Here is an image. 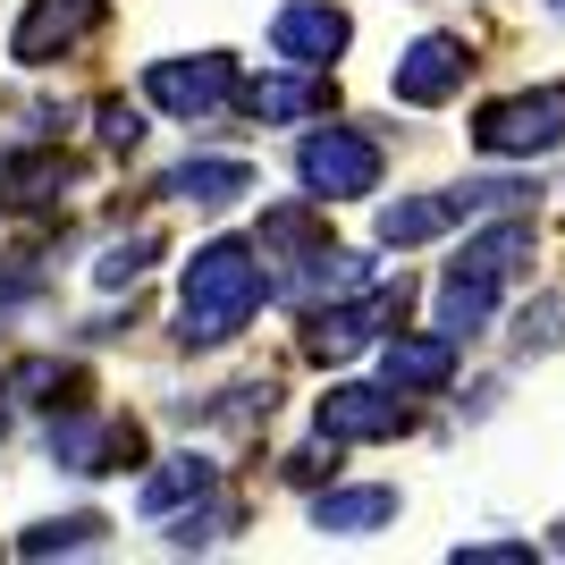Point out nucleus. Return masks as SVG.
<instances>
[{
  "instance_id": "obj_1",
  "label": "nucleus",
  "mask_w": 565,
  "mask_h": 565,
  "mask_svg": "<svg viewBox=\"0 0 565 565\" xmlns=\"http://www.w3.org/2000/svg\"><path fill=\"white\" fill-rule=\"evenodd\" d=\"M270 296V270H262L254 245H236V236H212L203 254L186 262V279H178V321H186V347H228L245 321L262 312Z\"/></svg>"
},
{
  "instance_id": "obj_2",
  "label": "nucleus",
  "mask_w": 565,
  "mask_h": 565,
  "mask_svg": "<svg viewBox=\"0 0 565 565\" xmlns=\"http://www.w3.org/2000/svg\"><path fill=\"white\" fill-rule=\"evenodd\" d=\"M405 305H414V287H405V279H363V287H347V296H330V305H312L305 354H312V363H347V354H363L380 330H397Z\"/></svg>"
},
{
  "instance_id": "obj_3",
  "label": "nucleus",
  "mask_w": 565,
  "mask_h": 565,
  "mask_svg": "<svg viewBox=\"0 0 565 565\" xmlns=\"http://www.w3.org/2000/svg\"><path fill=\"white\" fill-rule=\"evenodd\" d=\"M472 143L490 161H541L565 143V85H532V94H507V102H481L472 110Z\"/></svg>"
},
{
  "instance_id": "obj_4",
  "label": "nucleus",
  "mask_w": 565,
  "mask_h": 565,
  "mask_svg": "<svg viewBox=\"0 0 565 565\" xmlns=\"http://www.w3.org/2000/svg\"><path fill=\"white\" fill-rule=\"evenodd\" d=\"M380 169L388 161L363 127H312L296 143V178H305L312 203H363V194H380Z\"/></svg>"
},
{
  "instance_id": "obj_5",
  "label": "nucleus",
  "mask_w": 565,
  "mask_h": 565,
  "mask_svg": "<svg viewBox=\"0 0 565 565\" xmlns=\"http://www.w3.org/2000/svg\"><path fill=\"white\" fill-rule=\"evenodd\" d=\"M143 102L161 118H212L236 102V60L228 51H194V60H152L143 68Z\"/></svg>"
},
{
  "instance_id": "obj_6",
  "label": "nucleus",
  "mask_w": 565,
  "mask_h": 565,
  "mask_svg": "<svg viewBox=\"0 0 565 565\" xmlns=\"http://www.w3.org/2000/svg\"><path fill=\"white\" fill-rule=\"evenodd\" d=\"M347 43L354 18L338 0H287L270 18V60H287V68H330V60H347Z\"/></svg>"
},
{
  "instance_id": "obj_7",
  "label": "nucleus",
  "mask_w": 565,
  "mask_h": 565,
  "mask_svg": "<svg viewBox=\"0 0 565 565\" xmlns=\"http://www.w3.org/2000/svg\"><path fill=\"white\" fill-rule=\"evenodd\" d=\"M51 465H68V472H127V465H143V430L76 405V414L51 423Z\"/></svg>"
},
{
  "instance_id": "obj_8",
  "label": "nucleus",
  "mask_w": 565,
  "mask_h": 565,
  "mask_svg": "<svg viewBox=\"0 0 565 565\" xmlns=\"http://www.w3.org/2000/svg\"><path fill=\"white\" fill-rule=\"evenodd\" d=\"M94 25H102V0H25V18L9 25V60H18V68H51V60H68Z\"/></svg>"
},
{
  "instance_id": "obj_9",
  "label": "nucleus",
  "mask_w": 565,
  "mask_h": 565,
  "mask_svg": "<svg viewBox=\"0 0 565 565\" xmlns=\"http://www.w3.org/2000/svg\"><path fill=\"white\" fill-rule=\"evenodd\" d=\"M312 430H321L330 448H363V439H397V430H405V405H397V388H363V380H338L330 397L312 405Z\"/></svg>"
},
{
  "instance_id": "obj_10",
  "label": "nucleus",
  "mask_w": 565,
  "mask_h": 565,
  "mask_svg": "<svg viewBox=\"0 0 565 565\" xmlns=\"http://www.w3.org/2000/svg\"><path fill=\"white\" fill-rule=\"evenodd\" d=\"M465 68H472L465 34H423V43H414L397 68H388V94H397L405 110H439V102L465 94Z\"/></svg>"
},
{
  "instance_id": "obj_11",
  "label": "nucleus",
  "mask_w": 565,
  "mask_h": 565,
  "mask_svg": "<svg viewBox=\"0 0 565 565\" xmlns=\"http://www.w3.org/2000/svg\"><path fill=\"white\" fill-rule=\"evenodd\" d=\"M456 330H397L380 347V388H397V397H439L456 380Z\"/></svg>"
},
{
  "instance_id": "obj_12",
  "label": "nucleus",
  "mask_w": 565,
  "mask_h": 565,
  "mask_svg": "<svg viewBox=\"0 0 565 565\" xmlns=\"http://www.w3.org/2000/svg\"><path fill=\"white\" fill-rule=\"evenodd\" d=\"M76 186V161L60 143H0V220L9 212H43Z\"/></svg>"
},
{
  "instance_id": "obj_13",
  "label": "nucleus",
  "mask_w": 565,
  "mask_h": 565,
  "mask_svg": "<svg viewBox=\"0 0 565 565\" xmlns=\"http://www.w3.org/2000/svg\"><path fill=\"white\" fill-rule=\"evenodd\" d=\"M532 245H541V228H532V212H498L481 236H465V254L448 262L456 279H490V287H507L532 262Z\"/></svg>"
},
{
  "instance_id": "obj_14",
  "label": "nucleus",
  "mask_w": 565,
  "mask_h": 565,
  "mask_svg": "<svg viewBox=\"0 0 565 565\" xmlns=\"http://www.w3.org/2000/svg\"><path fill=\"white\" fill-rule=\"evenodd\" d=\"M245 94V110L262 118V127H296V118H321L330 110V68H287L279 60V76H262V85H236Z\"/></svg>"
},
{
  "instance_id": "obj_15",
  "label": "nucleus",
  "mask_w": 565,
  "mask_h": 565,
  "mask_svg": "<svg viewBox=\"0 0 565 565\" xmlns=\"http://www.w3.org/2000/svg\"><path fill=\"white\" fill-rule=\"evenodd\" d=\"M312 523L321 532H338V541H363V532H380V523H397V490L388 481H363V490H321L312 498Z\"/></svg>"
},
{
  "instance_id": "obj_16",
  "label": "nucleus",
  "mask_w": 565,
  "mask_h": 565,
  "mask_svg": "<svg viewBox=\"0 0 565 565\" xmlns=\"http://www.w3.org/2000/svg\"><path fill=\"white\" fill-rule=\"evenodd\" d=\"M212 490H220L212 456H169L161 472H143L136 507H143V515H178V507H194V498H212Z\"/></svg>"
},
{
  "instance_id": "obj_17",
  "label": "nucleus",
  "mask_w": 565,
  "mask_h": 565,
  "mask_svg": "<svg viewBox=\"0 0 565 565\" xmlns=\"http://www.w3.org/2000/svg\"><path fill=\"white\" fill-rule=\"evenodd\" d=\"M161 194L169 203H236V194H254V161H178Z\"/></svg>"
},
{
  "instance_id": "obj_18",
  "label": "nucleus",
  "mask_w": 565,
  "mask_h": 565,
  "mask_svg": "<svg viewBox=\"0 0 565 565\" xmlns=\"http://www.w3.org/2000/svg\"><path fill=\"white\" fill-rule=\"evenodd\" d=\"M448 228H456L448 194H405V203L380 212V245H388V254H414V245H430V236H448Z\"/></svg>"
},
{
  "instance_id": "obj_19",
  "label": "nucleus",
  "mask_w": 565,
  "mask_h": 565,
  "mask_svg": "<svg viewBox=\"0 0 565 565\" xmlns=\"http://www.w3.org/2000/svg\"><path fill=\"white\" fill-rule=\"evenodd\" d=\"M321 236H330V228H321V203H312V194H296V203H279V212H262L254 254H262V262H270V254H296V262H305Z\"/></svg>"
},
{
  "instance_id": "obj_20",
  "label": "nucleus",
  "mask_w": 565,
  "mask_h": 565,
  "mask_svg": "<svg viewBox=\"0 0 565 565\" xmlns=\"http://www.w3.org/2000/svg\"><path fill=\"white\" fill-rule=\"evenodd\" d=\"M110 523L85 507V515H51V523H25L18 532V557H76V548H94Z\"/></svg>"
},
{
  "instance_id": "obj_21",
  "label": "nucleus",
  "mask_w": 565,
  "mask_h": 565,
  "mask_svg": "<svg viewBox=\"0 0 565 565\" xmlns=\"http://www.w3.org/2000/svg\"><path fill=\"white\" fill-rule=\"evenodd\" d=\"M532 178H465V186H448L456 220H490V212H532Z\"/></svg>"
},
{
  "instance_id": "obj_22",
  "label": "nucleus",
  "mask_w": 565,
  "mask_h": 565,
  "mask_svg": "<svg viewBox=\"0 0 565 565\" xmlns=\"http://www.w3.org/2000/svg\"><path fill=\"white\" fill-rule=\"evenodd\" d=\"M152 254H161V236L143 228V236H127V245H110V254L94 262V279L102 287H127V279H143V262H152Z\"/></svg>"
},
{
  "instance_id": "obj_23",
  "label": "nucleus",
  "mask_w": 565,
  "mask_h": 565,
  "mask_svg": "<svg viewBox=\"0 0 565 565\" xmlns=\"http://www.w3.org/2000/svg\"><path fill=\"white\" fill-rule=\"evenodd\" d=\"M51 388H68V372H60V354H25L18 372H9V397H34V405H60Z\"/></svg>"
},
{
  "instance_id": "obj_24",
  "label": "nucleus",
  "mask_w": 565,
  "mask_h": 565,
  "mask_svg": "<svg viewBox=\"0 0 565 565\" xmlns=\"http://www.w3.org/2000/svg\"><path fill=\"white\" fill-rule=\"evenodd\" d=\"M557 321H565V312L541 296V305H532V312L515 321V354H548V347H557Z\"/></svg>"
},
{
  "instance_id": "obj_25",
  "label": "nucleus",
  "mask_w": 565,
  "mask_h": 565,
  "mask_svg": "<svg viewBox=\"0 0 565 565\" xmlns=\"http://www.w3.org/2000/svg\"><path fill=\"white\" fill-rule=\"evenodd\" d=\"M102 143H110V152H136L143 143V110H127V102H102Z\"/></svg>"
},
{
  "instance_id": "obj_26",
  "label": "nucleus",
  "mask_w": 565,
  "mask_h": 565,
  "mask_svg": "<svg viewBox=\"0 0 565 565\" xmlns=\"http://www.w3.org/2000/svg\"><path fill=\"white\" fill-rule=\"evenodd\" d=\"M532 557V541H465L456 548V565H523Z\"/></svg>"
},
{
  "instance_id": "obj_27",
  "label": "nucleus",
  "mask_w": 565,
  "mask_h": 565,
  "mask_svg": "<svg viewBox=\"0 0 565 565\" xmlns=\"http://www.w3.org/2000/svg\"><path fill=\"white\" fill-rule=\"evenodd\" d=\"M548 548H557V557H565V523H557V532H548Z\"/></svg>"
},
{
  "instance_id": "obj_28",
  "label": "nucleus",
  "mask_w": 565,
  "mask_h": 565,
  "mask_svg": "<svg viewBox=\"0 0 565 565\" xmlns=\"http://www.w3.org/2000/svg\"><path fill=\"white\" fill-rule=\"evenodd\" d=\"M0 439H9V414H0Z\"/></svg>"
},
{
  "instance_id": "obj_29",
  "label": "nucleus",
  "mask_w": 565,
  "mask_h": 565,
  "mask_svg": "<svg viewBox=\"0 0 565 565\" xmlns=\"http://www.w3.org/2000/svg\"><path fill=\"white\" fill-rule=\"evenodd\" d=\"M548 9H565V0H548Z\"/></svg>"
}]
</instances>
